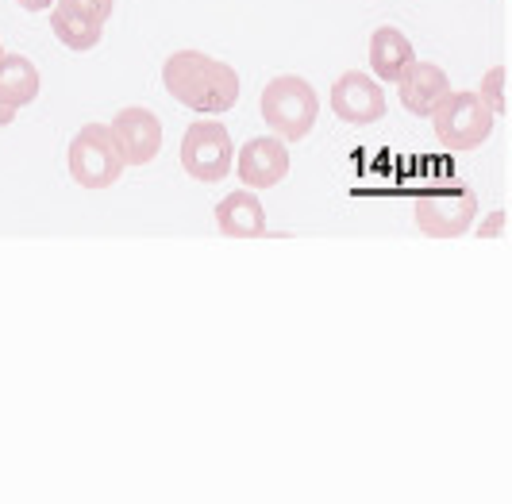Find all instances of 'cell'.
<instances>
[{
    "instance_id": "cell-1",
    "label": "cell",
    "mask_w": 512,
    "mask_h": 504,
    "mask_svg": "<svg viewBox=\"0 0 512 504\" xmlns=\"http://www.w3.org/2000/svg\"><path fill=\"white\" fill-rule=\"evenodd\" d=\"M162 85L178 104L197 116H220L239 104L235 66L205 51H174L162 62Z\"/></svg>"
},
{
    "instance_id": "cell-2",
    "label": "cell",
    "mask_w": 512,
    "mask_h": 504,
    "mask_svg": "<svg viewBox=\"0 0 512 504\" xmlns=\"http://www.w3.org/2000/svg\"><path fill=\"white\" fill-rule=\"evenodd\" d=\"M258 108H262L266 127H270L282 143H301V139L312 135V127H316L320 97H316V89L308 85L305 77L278 74L266 81Z\"/></svg>"
},
{
    "instance_id": "cell-3",
    "label": "cell",
    "mask_w": 512,
    "mask_h": 504,
    "mask_svg": "<svg viewBox=\"0 0 512 504\" xmlns=\"http://www.w3.org/2000/svg\"><path fill=\"white\" fill-rule=\"evenodd\" d=\"M432 127H436V139L443 151L451 154H470L478 151L493 135L497 116L474 89H451L432 112Z\"/></svg>"
},
{
    "instance_id": "cell-4",
    "label": "cell",
    "mask_w": 512,
    "mask_h": 504,
    "mask_svg": "<svg viewBox=\"0 0 512 504\" xmlns=\"http://www.w3.org/2000/svg\"><path fill=\"white\" fill-rule=\"evenodd\" d=\"M66 166L81 189H112L124 174V151L108 124H85L70 139Z\"/></svg>"
},
{
    "instance_id": "cell-5",
    "label": "cell",
    "mask_w": 512,
    "mask_h": 504,
    "mask_svg": "<svg viewBox=\"0 0 512 504\" xmlns=\"http://www.w3.org/2000/svg\"><path fill=\"white\" fill-rule=\"evenodd\" d=\"M412 220L428 239H459L478 220V193L466 181H447L420 193V201L412 204Z\"/></svg>"
},
{
    "instance_id": "cell-6",
    "label": "cell",
    "mask_w": 512,
    "mask_h": 504,
    "mask_svg": "<svg viewBox=\"0 0 512 504\" xmlns=\"http://www.w3.org/2000/svg\"><path fill=\"white\" fill-rule=\"evenodd\" d=\"M235 166V143H231L228 127L216 124V120H197V124L185 127L181 135V170L193 177V181H205L216 185L224 181Z\"/></svg>"
},
{
    "instance_id": "cell-7",
    "label": "cell",
    "mask_w": 512,
    "mask_h": 504,
    "mask_svg": "<svg viewBox=\"0 0 512 504\" xmlns=\"http://www.w3.org/2000/svg\"><path fill=\"white\" fill-rule=\"evenodd\" d=\"M332 112L351 127H370L385 116L382 85L362 70H347L335 77L332 85Z\"/></svg>"
},
{
    "instance_id": "cell-8",
    "label": "cell",
    "mask_w": 512,
    "mask_h": 504,
    "mask_svg": "<svg viewBox=\"0 0 512 504\" xmlns=\"http://www.w3.org/2000/svg\"><path fill=\"white\" fill-rule=\"evenodd\" d=\"M108 127H112V135L124 151V166H151L162 151V120L143 104L120 108Z\"/></svg>"
},
{
    "instance_id": "cell-9",
    "label": "cell",
    "mask_w": 512,
    "mask_h": 504,
    "mask_svg": "<svg viewBox=\"0 0 512 504\" xmlns=\"http://www.w3.org/2000/svg\"><path fill=\"white\" fill-rule=\"evenodd\" d=\"M235 166H239V181L247 189H274L289 174V147L278 135H258V139L243 143Z\"/></svg>"
},
{
    "instance_id": "cell-10",
    "label": "cell",
    "mask_w": 512,
    "mask_h": 504,
    "mask_svg": "<svg viewBox=\"0 0 512 504\" xmlns=\"http://www.w3.org/2000/svg\"><path fill=\"white\" fill-rule=\"evenodd\" d=\"M397 93H401L405 112H412V116H432L436 104L451 93V77L436 62H420L416 58L409 70L397 77Z\"/></svg>"
},
{
    "instance_id": "cell-11",
    "label": "cell",
    "mask_w": 512,
    "mask_h": 504,
    "mask_svg": "<svg viewBox=\"0 0 512 504\" xmlns=\"http://www.w3.org/2000/svg\"><path fill=\"white\" fill-rule=\"evenodd\" d=\"M216 227L228 239H258L266 235V208L255 197V189H235L216 204Z\"/></svg>"
},
{
    "instance_id": "cell-12",
    "label": "cell",
    "mask_w": 512,
    "mask_h": 504,
    "mask_svg": "<svg viewBox=\"0 0 512 504\" xmlns=\"http://www.w3.org/2000/svg\"><path fill=\"white\" fill-rule=\"evenodd\" d=\"M412 62H416V51H412L409 35L401 27H374V35H370V70H374L378 81H397Z\"/></svg>"
},
{
    "instance_id": "cell-13",
    "label": "cell",
    "mask_w": 512,
    "mask_h": 504,
    "mask_svg": "<svg viewBox=\"0 0 512 504\" xmlns=\"http://www.w3.org/2000/svg\"><path fill=\"white\" fill-rule=\"evenodd\" d=\"M39 70L27 54H0V101L12 104L16 112L35 104L39 97Z\"/></svg>"
},
{
    "instance_id": "cell-14",
    "label": "cell",
    "mask_w": 512,
    "mask_h": 504,
    "mask_svg": "<svg viewBox=\"0 0 512 504\" xmlns=\"http://www.w3.org/2000/svg\"><path fill=\"white\" fill-rule=\"evenodd\" d=\"M51 31L54 39L66 47V51H93L97 43H101L104 27L93 24V20H85V16H74V12H66V8H51Z\"/></svg>"
},
{
    "instance_id": "cell-15",
    "label": "cell",
    "mask_w": 512,
    "mask_h": 504,
    "mask_svg": "<svg viewBox=\"0 0 512 504\" xmlns=\"http://www.w3.org/2000/svg\"><path fill=\"white\" fill-rule=\"evenodd\" d=\"M58 8H66V12H74V16H85V20H93V24H108V16H112V8H116V0H54Z\"/></svg>"
},
{
    "instance_id": "cell-16",
    "label": "cell",
    "mask_w": 512,
    "mask_h": 504,
    "mask_svg": "<svg viewBox=\"0 0 512 504\" xmlns=\"http://www.w3.org/2000/svg\"><path fill=\"white\" fill-rule=\"evenodd\" d=\"M501 85H505V66H493V70L482 77V93H478V97L493 108V116H497V120L505 116V93H501Z\"/></svg>"
},
{
    "instance_id": "cell-17",
    "label": "cell",
    "mask_w": 512,
    "mask_h": 504,
    "mask_svg": "<svg viewBox=\"0 0 512 504\" xmlns=\"http://www.w3.org/2000/svg\"><path fill=\"white\" fill-rule=\"evenodd\" d=\"M501 227H505V212H493V216H489V224L482 227V235L493 239V235H501Z\"/></svg>"
},
{
    "instance_id": "cell-18",
    "label": "cell",
    "mask_w": 512,
    "mask_h": 504,
    "mask_svg": "<svg viewBox=\"0 0 512 504\" xmlns=\"http://www.w3.org/2000/svg\"><path fill=\"white\" fill-rule=\"evenodd\" d=\"M24 12H51L54 8V0H16Z\"/></svg>"
},
{
    "instance_id": "cell-19",
    "label": "cell",
    "mask_w": 512,
    "mask_h": 504,
    "mask_svg": "<svg viewBox=\"0 0 512 504\" xmlns=\"http://www.w3.org/2000/svg\"><path fill=\"white\" fill-rule=\"evenodd\" d=\"M12 120H16V108H12V104L0 101V127H8Z\"/></svg>"
},
{
    "instance_id": "cell-20",
    "label": "cell",
    "mask_w": 512,
    "mask_h": 504,
    "mask_svg": "<svg viewBox=\"0 0 512 504\" xmlns=\"http://www.w3.org/2000/svg\"><path fill=\"white\" fill-rule=\"evenodd\" d=\"M0 54H4V47H0Z\"/></svg>"
}]
</instances>
